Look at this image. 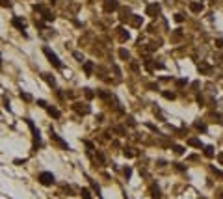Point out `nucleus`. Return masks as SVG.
<instances>
[{
	"instance_id": "obj_1",
	"label": "nucleus",
	"mask_w": 223,
	"mask_h": 199,
	"mask_svg": "<svg viewBox=\"0 0 223 199\" xmlns=\"http://www.w3.org/2000/svg\"><path fill=\"white\" fill-rule=\"evenodd\" d=\"M43 52H45V56H47V58H48V62L52 63V65H54L56 69H63V63L60 62V58H58V56H56V52H52V50H50L48 47H45V49H43Z\"/></svg>"
},
{
	"instance_id": "obj_2",
	"label": "nucleus",
	"mask_w": 223,
	"mask_h": 199,
	"mask_svg": "<svg viewBox=\"0 0 223 199\" xmlns=\"http://www.w3.org/2000/svg\"><path fill=\"white\" fill-rule=\"evenodd\" d=\"M37 181L41 182L43 186H50V184H54V173H50V171H41L37 175Z\"/></svg>"
},
{
	"instance_id": "obj_3",
	"label": "nucleus",
	"mask_w": 223,
	"mask_h": 199,
	"mask_svg": "<svg viewBox=\"0 0 223 199\" xmlns=\"http://www.w3.org/2000/svg\"><path fill=\"white\" fill-rule=\"evenodd\" d=\"M24 121H26V125L30 127V130H32V136H34V145H41V136H39V130L35 129V125H34V121L32 119H28V117H24Z\"/></svg>"
},
{
	"instance_id": "obj_4",
	"label": "nucleus",
	"mask_w": 223,
	"mask_h": 199,
	"mask_svg": "<svg viewBox=\"0 0 223 199\" xmlns=\"http://www.w3.org/2000/svg\"><path fill=\"white\" fill-rule=\"evenodd\" d=\"M50 140H52L54 143L60 147V149H69V143H67L65 140H62V138H60V134H56L54 130H50Z\"/></svg>"
},
{
	"instance_id": "obj_5",
	"label": "nucleus",
	"mask_w": 223,
	"mask_h": 199,
	"mask_svg": "<svg viewBox=\"0 0 223 199\" xmlns=\"http://www.w3.org/2000/svg\"><path fill=\"white\" fill-rule=\"evenodd\" d=\"M117 6H119L117 0H106V2H104V11L106 13H112V11H115V9H117Z\"/></svg>"
},
{
	"instance_id": "obj_6",
	"label": "nucleus",
	"mask_w": 223,
	"mask_h": 199,
	"mask_svg": "<svg viewBox=\"0 0 223 199\" xmlns=\"http://www.w3.org/2000/svg\"><path fill=\"white\" fill-rule=\"evenodd\" d=\"M11 24H13L17 30H21V32H22L24 26H26V21H24V19H21V17H13V19H11Z\"/></svg>"
},
{
	"instance_id": "obj_7",
	"label": "nucleus",
	"mask_w": 223,
	"mask_h": 199,
	"mask_svg": "<svg viewBox=\"0 0 223 199\" xmlns=\"http://www.w3.org/2000/svg\"><path fill=\"white\" fill-rule=\"evenodd\" d=\"M158 13H160V4H149V6H147V15L156 17Z\"/></svg>"
},
{
	"instance_id": "obj_8",
	"label": "nucleus",
	"mask_w": 223,
	"mask_h": 199,
	"mask_svg": "<svg viewBox=\"0 0 223 199\" xmlns=\"http://www.w3.org/2000/svg\"><path fill=\"white\" fill-rule=\"evenodd\" d=\"M74 110H76L78 114H89V106H88V104H80V103H76V104H74Z\"/></svg>"
},
{
	"instance_id": "obj_9",
	"label": "nucleus",
	"mask_w": 223,
	"mask_h": 199,
	"mask_svg": "<svg viewBox=\"0 0 223 199\" xmlns=\"http://www.w3.org/2000/svg\"><path fill=\"white\" fill-rule=\"evenodd\" d=\"M82 67H84V71H86V75H91V73H93V69H95V65H93V62H84V65H82Z\"/></svg>"
},
{
	"instance_id": "obj_10",
	"label": "nucleus",
	"mask_w": 223,
	"mask_h": 199,
	"mask_svg": "<svg viewBox=\"0 0 223 199\" xmlns=\"http://www.w3.org/2000/svg\"><path fill=\"white\" fill-rule=\"evenodd\" d=\"M190 9H191L194 13H201V11H203V4H199V2H191V4H190Z\"/></svg>"
},
{
	"instance_id": "obj_11",
	"label": "nucleus",
	"mask_w": 223,
	"mask_h": 199,
	"mask_svg": "<svg viewBox=\"0 0 223 199\" xmlns=\"http://www.w3.org/2000/svg\"><path fill=\"white\" fill-rule=\"evenodd\" d=\"M45 108H47V112H48V114H50V115H54V117H56V119H58V117H60V115H62V114H60V110H56V108H52V106H48V104H47V106H45Z\"/></svg>"
},
{
	"instance_id": "obj_12",
	"label": "nucleus",
	"mask_w": 223,
	"mask_h": 199,
	"mask_svg": "<svg viewBox=\"0 0 223 199\" xmlns=\"http://www.w3.org/2000/svg\"><path fill=\"white\" fill-rule=\"evenodd\" d=\"M199 69H201V71H203L205 75H210V73H212V67H210L208 63H205V62H203V63L199 65Z\"/></svg>"
},
{
	"instance_id": "obj_13",
	"label": "nucleus",
	"mask_w": 223,
	"mask_h": 199,
	"mask_svg": "<svg viewBox=\"0 0 223 199\" xmlns=\"http://www.w3.org/2000/svg\"><path fill=\"white\" fill-rule=\"evenodd\" d=\"M188 143H190V145H194V147H199V149L203 147L201 140H195V138H190V140H188Z\"/></svg>"
},
{
	"instance_id": "obj_14",
	"label": "nucleus",
	"mask_w": 223,
	"mask_h": 199,
	"mask_svg": "<svg viewBox=\"0 0 223 199\" xmlns=\"http://www.w3.org/2000/svg\"><path fill=\"white\" fill-rule=\"evenodd\" d=\"M43 78H45V80H47V82H48L50 86H54V84H56V80H54V76H48L47 73H43Z\"/></svg>"
},
{
	"instance_id": "obj_15",
	"label": "nucleus",
	"mask_w": 223,
	"mask_h": 199,
	"mask_svg": "<svg viewBox=\"0 0 223 199\" xmlns=\"http://www.w3.org/2000/svg\"><path fill=\"white\" fill-rule=\"evenodd\" d=\"M151 192H153V193H151V195H153L154 199H158V197H160V190H158V188H156V186H153V188H151Z\"/></svg>"
},
{
	"instance_id": "obj_16",
	"label": "nucleus",
	"mask_w": 223,
	"mask_h": 199,
	"mask_svg": "<svg viewBox=\"0 0 223 199\" xmlns=\"http://www.w3.org/2000/svg\"><path fill=\"white\" fill-rule=\"evenodd\" d=\"M80 193H82V197H84V199H91V193H89L88 188H82V192H80Z\"/></svg>"
},
{
	"instance_id": "obj_17",
	"label": "nucleus",
	"mask_w": 223,
	"mask_h": 199,
	"mask_svg": "<svg viewBox=\"0 0 223 199\" xmlns=\"http://www.w3.org/2000/svg\"><path fill=\"white\" fill-rule=\"evenodd\" d=\"M119 56H121V60H128V50L121 49V50H119Z\"/></svg>"
},
{
	"instance_id": "obj_18",
	"label": "nucleus",
	"mask_w": 223,
	"mask_h": 199,
	"mask_svg": "<svg viewBox=\"0 0 223 199\" xmlns=\"http://www.w3.org/2000/svg\"><path fill=\"white\" fill-rule=\"evenodd\" d=\"M173 151L177 153V155H182V153H184V147H182V145H175Z\"/></svg>"
},
{
	"instance_id": "obj_19",
	"label": "nucleus",
	"mask_w": 223,
	"mask_h": 199,
	"mask_svg": "<svg viewBox=\"0 0 223 199\" xmlns=\"http://www.w3.org/2000/svg\"><path fill=\"white\" fill-rule=\"evenodd\" d=\"M132 24H134V26H140V24H141V17H138V15L132 17Z\"/></svg>"
},
{
	"instance_id": "obj_20",
	"label": "nucleus",
	"mask_w": 223,
	"mask_h": 199,
	"mask_svg": "<svg viewBox=\"0 0 223 199\" xmlns=\"http://www.w3.org/2000/svg\"><path fill=\"white\" fill-rule=\"evenodd\" d=\"M205 155L206 156H214V151H212V147L208 145V147H205Z\"/></svg>"
},
{
	"instance_id": "obj_21",
	"label": "nucleus",
	"mask_w": 223,
	"mask_h": 199,
	"mask_svg": "<svg viewBox=\"0 0 223 199\" xmlns=\"http://www.w3.org/2000/svg\"><path fill=\"white\" fill-rule=\"evenodd\" d=\"M136 155V153L134 151H130V147H126V149H125V156H128V158H132Z\"/></svg>"
},
{
	"instance_id": "obj_22",
	"label": "nucleus",
	"mask_w": 223,
	"mask_h": 199,
	"mask_svg": "<svg viewBox=\"0 0 223 199\" xmlns=\"http://www.w3.org/2000/svg\"><path fill=\"white\" fill-rule=\"evenodd\" d=\"M175 21H177V23H182V21H184V15H182V13H177V15H175Z\"/></svg>"
},
{
	"instance_id": "obj_23",
	"label": "nucleus",
	"mask_w": 223,
	"mask_h": 199,
	"mask_svg": "<svg viewBox=\"0 0 223 199\" xmlns=\"http://www.w3.org/2000/svg\"><path fill=\"white\" fill-rule=\"evenodd\" d=\"M164 97H165V99H171V101H173V99H175V93H169V91H164Z\"/></svg>"
},
{
	"instance_id": "obj_24",
	"label": "nucleus",
	"mask_w": 223,
	"mask_h": 199,
	"mask_svg": "<svg viewBox=\"0 0 223 199\" xmlns=\"http://www.w3.org/2000/svg\"><path fill=\"white\" fill-rule=\"evenodd\" d=\"M84 93H86V97H88V99H91V97H93V91H91L89 88H86V89H84Z\"/></svg>"
},
{
	"instance_id": "obj_25",
	"label": "nucleus",
	"mask_w": 223,
	"mask_h": 199,
	"mask_svg": "<svg viewBox=\"0 0 223 199\" xmlns=\"http://www.w3.org/2000/svg\"><path fill=\"white\" fill-rule=\"evenodd\" d=\"M128 37H130L128 32H121V39H123V41H125V39H128Z\"/></svg>"
},
{
	"instance_id": "obj_26",
	"label": "nucleus",
	"mask_w": 223,
	"mask_h": 199,
	"mask_svg": "<svg viewBox=\"0 0 223 199\" xmlns=\"http://www.w3.org/2000/svg\"><path fill=\"white\" fill-rule=\"evenodd\" d=\"M216 47L217 49H223V39H216Z\"/></svg>"
},
{
	"instance_id": "obj_27",
	"label": "nucleus",
	"mask_w": 223,
	"mask_h": 199,
	"mask_svg": "<svg viewBox=\"0 0 223 199\" xmlns=\"http://www.w3.org/2000/svg\"><path fill=\"white\" fill-rule=\"evenodd\" d=\"M21 99H24V101H32V97H30L28 93H21Z\"/></svg>"
},
{
	"instance_id": "obj_28",
	"label": "nucleus",
	"mask_w": 223,
	"mask_h": 199,
	"mask_svg": "<svg viewBox=\"0 0 223 199\" xmlns=\"http://www.w3.org/2000/svg\"><path fill=\"white\" fill-rule=\"evenodd\" d=\"M195 127H197V129H199V130H203V132H205V130H206V127H205V125H203V123H195Z\"/></svg>"
},
{
	"instance_id": "obj_29",
	"label": "nucleus",
	"mask_w": 223,
	"mask_h": 199,
	"mask_svg": "<svg viewBox=\"0 0 223 199\" xmlns=\"http://www.w3.org/2000/svg\"><path fill=\"white\" fill-rule=\"evenodd\" d=\"M177 86L182 88V86H186V80H177Z\"/></svg>"
},
{
	"instance_id": "obj_30",
	"label": "nucleus",
	"mask_w": 223,
	"mask_h": 199,
	"mask_svg": "<svg viewBox=\"0 0 223 199\" xmlns=\"http://www.w3.org/2000/svg\"><path fill=\"white\" fill-rule=\"evenodd\" d=\"M180 35H182V32H180V30H177V32L173 34V37H175V39H179V37H180Z\"/></svg>"
},
{
	"instance_id": "obj_31",
	"label": "nucleus",
	"mask_w": 223,
	"mask_h": 199,
	"mask_svg": "<svg viewBox=\"0 0 223 199\" xmlns=\"http://www.w3.org/2000/svg\"><path fill=\"white\" fill-rule=\"evenodd\" d=\"M125 175H126V177H130V175H132V171H130V167H125Z\"/></svg>"
},
{
	"instance_id": "obj_32",
	"label": "nucleus",
	"mask_w": 223,
	"mask_h": 199,
	"mask_svg": "<svg viewBox=\"0 0 223 199\" xmlns=\"http://www.w3.org/2000/svg\"><path fill=\"white\" fill-rule=\"evenodd\" d=\"M115 130H117V132H119V134H121V136H123V134H125V129H123V127H117V129H115Z\"/></svg>"
},
{
	"instance_id": "obj_33",
	"label": "nucleus",
	"mask_w": 223,
	"mask_h": 199,
	"mask_svg": "<svg viewBox=\"0 0 223 199\" xmlns=\"http://www.w3.org/2000/svg\"><path fill=\"white\" fill-rule=\"evenodd\" d=\"M97 158H99L100 162H104V155H102V153H97Z\"/></svg>"
},
{
	"instance_id": "obj_34",
	"label": "nucleus",
	"mask_w": 223,
	"mask_h": 199,
	"mask_svg": "<svg viewBox=\"0 0 223 199\" xmlns=\"http://www.w3.org/2000/svg\"><path fill=\"white\" fill-rule=\"evenodd\" d=\"M0 4L2 6H9V0H0Z\"/></svg>"
},
{
	"instance_id": "obj_35",
	"label": "nucleus",
	"mask_w": 223,
	"mask_h": 199,
	"mask_svg": "<svg viewBox=\"0 0 223 199\" xmlns=\"http://www.w3.org/2000/svg\"><path fill=\"white\" fill-rule=\"evenodd\" d=\"M217 160H219V164H223V153H219V156H217Z\"/></svg>"
},
{
	"instance_id": "obj_36",
	"label": "nucleus",
	"mask_w": 223,
	"mask_h": 199,
	"mask_svg": "<svg viewBox=\"0 0 223 199\" xmlns=\"http://www.w3.org/2000/svg\"><path fill=\"white\" fill-rule=\"evenodd\" d=\"M0 63H2V56H0Z\"/></svg>"
}]
</instances>
